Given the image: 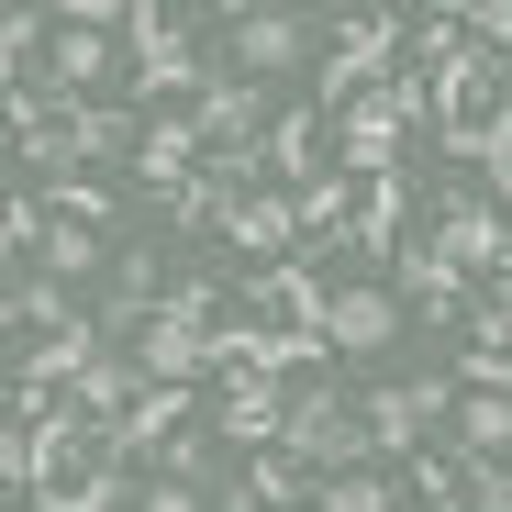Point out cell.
Here are the masks:
<instances>
[{"instance_id": "4fadbf2b", "label": "cell", "mask_w": 512, "mask_h": 512, "mask_svg": "<svg viewBox=\"0 0 512 512\" xmlns=\"http://www.w3.org/2000/svg\"><path fill=\"white\" fill-rule=\"evenodd\" d=\"M401 301L435 312V323H468L479 312V279L457 268V256H435V245H401Z\"/></svg>"}, {"instance_id": "8992f818", "label": "cell", "mask_w": 512, "mask_h": 512, "mask_svg": "<svg viewBox=\"0 0 512 512\" xmlns=\"http://www.w3.org/2000/svg\"><path fill=\"white\" fill-rule=\"evenodd\" d=\"M312 34H323L312 12H234V23H223V56H234V78H256V90H268L279 67L312 56Z\"/></svg>"}, {"instance_id": "e0dca14e", "label": "cell", "mask_w": 512, "mask_h": 512, "mask_svg": "<svg viewBox=\"0 0 512 512\" xmlns=\"http://www.w3.org/2000/svg\"><path fill=\"white\" fill-rule=\"evenodd\" d=\"M290 234H301V201H290V190H245V201H234V223H223V245H234V256H279Z\"/></svg>"}, {"instance_id": "7a4b0ae2", "label": "cell", "mask_w": 512, "mask_h": 512, "mask_svg": "<svg viewBox=\"0 0 512 512\" xmlns=\"http://www.w3.org/2000/svg\"><path fill=\"white\" fill-rule=\"evenodd\" d=\"M412 123H435V78H390V90H368L357 112H334V156L357 167V190L401 179V134Z\"/></svg>"}, {"instance_id": "5bb4252c", "label": "cell", "mask_w": 512, "mask_h": 512, "mask_svg": "<svg viewBox=\"0 0 512 512\" xmlns=\"http://www.w3.org/2000/svg\"><path fill=\"white\" fill-rule=\"evenodd\" d=\"M212 423H223L245 457H268V446L290 435V390H279V379H223V412H212Z\"/></svg>"}, {"instance_id": "2e32d148", "label": "cell", "mask_w": 512, "mask_h": 512, "mask_svg": "<svg viewBox=\"0 0 512 512\" xmlns=\"http://www.w3.org/2000/svg\"><path fill=\"white\" fill-rule=\"evenodd\" d=\"M268 179H279V190H312V179H323V112H312V101H290V112L268 123Z\"/></svg>"}, {"instance_id": "4dcf8cb0", "label": "cell", "mask_w": 512, "mask_h": 512, "mask_svg": "<svg viewBox=\"0 0 512 512\" xmlns=\"http://www.w3.org/2000/svg\"><path fill=\"white\" fill-rule=\"evenodd\" d=\"M134 512H212V501H201L190 479H145V490H134Z\"/></svg>"}, {"instance_id": "7402d4cb", "label": "cell", "mask_w": 512, "mask_h": 512, "mask_svg": "<svg viewBox=\"0 0 512 512\" xmlns=\"http://www.w3.org/2000/svg\"><path fill=\"white\" fill-rule=\"evenodd\" d=\"M12 323H34V346H45V334H67V323H90V312H67V279H12Z\"/></svg>"}, {"instance_id": "ac0fdd59", "label": "cell", "mask_w": 512, "mask_h": 512, "mask_svg": "<svg viewBox=\"0 0 512 512\" xmlns=\"http://www.w3.org/2000/svg\"><path fill=\"white\" fill-rule=\"evenodd\" d=\"M256 301L290 312V334H323V323H334V290H323L312 268H268V279H256Z\"/></svg>"}, {"instance_id": "d4e9b609", "label": "cell", "mask_w": 512, "mask_h": 512, "mask_svg": "<svg viewBox=\"0 0 512 512\" xmlns=\"http://www.w3.org/2000/svg\"><path fill=\"white\" fill-rule=\"evenodd\" d=\"M34 256H45L56 279H90V268H112V256H101V234H78V223H45V245H34Z\"/></svg>"}, {"instance_id": "5b68a950", "label": "cell", "mask_w": 512, "mask_h": 512, "mask_svg": "<svg viewBox=\"0 0 512 512\" xmlns=\"http://www.w3.org/2000/svg\"><path fill=\"white\" fill-rule=\"evenodd\" d=\"M312 479H346L357 457H368V412L357 401H334V390H290V435H279Z\"/></svg>"}, {"instance_id": "52a82bcc", "label": "cell", "mask_w": 512, "mask_h": 512, "mask_svg": "<svg viewBox=\"0 0 512 512\" xmlns=\"http://www.w3.org/2000/svg\"><path fill=\"white\" fill-rule=\"evenodd\" d=\"M357 412H368V446H379V457H412L423 423L457 412V379H390V390H368Z\"/></svg>"}, {"instance_id": "3957f363", "label": "cell", "mask_w": 512, "mask_h": 512, "mask_svg": "<svg viewBox=\"0 0 512 512\" xmlns=\"http://www.w3.org/2000/svg\"><path fill=\"white\" fill-rule=\"evenodd\" d=\"M123 56H134V90H145V101H201V90H212L190 12H145V0H134V23H123Z\"/></svg>"}, {"instance_id": "cb8c5ba5", "label": "cell", "mask_w": 512, "mask_h": 512, "mask_svg": "<svg viewBox=\"0 0 512 512\" xmlns=\"http://www.w3.org/2000/svg\"><path fill=\"white\" fill-rule=\"evenodd\" d=\"M312 490V468L290 457V446H268V457H245V501H301Z\"/></svg>"}, {"instance_id": "484cf974", "label": "cell", "mask_w": 512, "mask_h": 512, "mask_svg": "<svg viewBox=\"0 0 512 512\" xmlns=\"http://www.w3.org/2000/svg\"><path fill=\"white\" fill-rule=\"evenodd\" d=\"M323 512H401V490L368 479V468H346V479H323Z\"/></svg>"}, {"instance_id": "8fae6325", "label": "cell", "mask_w": 512, "mask_h": 512, "mask_svg": "<svg viewBox=\"0 0 512 512\" xmlns=\"http://www.w3.org/2000/svg\"><path fill=\"white\" fill-rule=\"evenodd\" d=\"M201 112H145V145H134V167H145V190L167 201V190H179V179H201Z\"/></svg>"}, {"instance_id": "44dd1931", "label": "cell", "mask_w": 512, "mask_h": 512, "mask_svg": "<svg viewBox=\"0 0 512 512\" xmlns=\"http://www.w3.org/2000/svg\"><path fill=\"white\" fill-rule=\"evenodd\" d=\"M401 212H412V190H401V179H368V190H357V234H346V245H357V256L401 245Z\"/></svg>"}, {"instance_id": "1f68e13d", "label": "cell", "mask_w": 512, "mask_h": 512, "mask_svg": "<svg viewBox=\"0 0 512 512\" xmlns=\"http://www.w3.org/2000/svg\"><path fill=\"white\" fill-rule=\"evenodd\" d=\"M201 468H212V446H201V435H179V446L156 457V479H190V490H201Z\"/></svg>"}, {"instance_id": "f1b7e54d", "label": "cell", "mask_w": 512, "mask_h": 512, "mask_svg": "<svg viewBox=\"0 0 512 512\" xmlns=\"http://www.w3.org/2000/svg\"><path fill=\"white\" fill-rule=\"evenodd\" d=\"M468 512H512V457H468Z\"/></svg>"}, {"instance_id": "4316f807", "label": "cell", "mask_w": 512, "mask_h": 512, "mask_svg": "<svg viewBox=\"0 0 512 512\" xmlns=\"http://www.w3.org/2000/svg\"><path fill=\"white\" fill-rule=\"evenodd\" d=\"M156 312H167V323H201V334H212V323H223V290H212V279H167V301H156Z\"/></svg>"}, {"instance_id": "f546056e", "label": "cell", "mask_w": 512, "mask_h": 512, "mask_svg": "<svg viewBox=\"0 0 512 512\" xmlns=\"http://www.w3.org/2000/svg\"><path fill=\"white\" fill-rule=\"evenodd\" d=\"M34 45H45V12H34V0H23V12L0 23V56H12V78H34Z\"/></svg>"}, {"instance_id": "9c48e42d", "label": "cell", "mask_w": 512, "mask_h": 512, "mask_svg": "<svg viewBox=\"0 0 512 512\" xmlns=\"http://www.w3.org/2000/svg\"><path fill=\"white\" fill-rule=\"evenodd\" d=\"M179 435H190V390H179V379H145V390H134V412L112 423L101 446H112V457L134 468V457H167V446H179Z\"/></svg>"}, {"instance_id": "ba28073f", "label": "cell", "mask_w": 512, "mask_h": 512, "mask_svg": "<svg viewBox=\"0 0 512 512\" xmlns=\"http://www.w3.org/2000/svg\"><path fill=\"white\" fill-rule=\"evenodd\" d=\"M190 112H201V145H212V156H245V145H268V123H279V112H268V90H256V78H234V67L212 78V90H201Z\"/></svg>"}, {"instance_id": "7c38bea8", "label": "cell", "mask_w": 512, "mask_h": 512, "mask_svg": "<svg viewBox=\"0 0 512 512\" xmlns=\"http://www.w3.org/2000/svg\"><path fill=\"white\" fill-rule=\"evenodd\" d=\"M390 334H401V290H379V279L334 290V323H323V346H334V357H379Z\"/></svg>"}, {"instance_id": "30bf717a", "label": "cell", "mask_w": 512, "mask_h": 512, "mask_svg": "<svg viewBox=\"0 0 512 512\" xmlns=\"http://www.w3.org/2000/svg\"><path fill=\"white\" fill-rule=\"evenodd\" d=\"M123 23H56V101H112Z\"/></svg>"}, {"instance_id": "6da1fadb", "label": "cell", "mask_w": 512, "mask_h": 512, "mask_svg": "<svg viewBox=\"0 0 512 512\" xmlns=\"http://www.w3.org/2000/svg\"><path fill=\"white\" fill-rule=\"evenodd\" d=\"M0 468H12V490L34 501V512H56L78 479L101 468V423L78 412V401H56V412H34V423H12V446H0Z\"/></svg>"}, {"instance_id": "9a60e30c", "label": "cell", "mask_w": 512, "mask_h": 512, "mask_svg": "<svg viewBox=\"0 0 512 512\" xmlns=\"http://www.w3.org/2000/svg\"><path fill=\"white\" fill-rule=\"evenodd\" d=\"M134 368L190 390V379H212V334H201V323H167V312H145V323H134Z\"/></svg>"}, {"instance_id": "603a6c76", "label": "cell", "mask_w": 512, "mask_h": 512, "mask_svg": "<svg viewBox=\"0 0 512 512\" xmlns=\"http://www.w3.org/2000/svg\"><path fill=\"white\" fill-rule=\"evenodd\" d=\"M112 212H123V201H112L101 179H56V190H45V223H78V234H101Z\"/></svg>"}, {"instance_id": "ffe728a7", "label": "cell", "mask_w": 512, "mask_h": 512, "mask_svg": "<svg viewBox=\"0 0 512 512\" xmlns=\"http://www.w3.org/2000/svg\"><path fill=\"white\" fill-rule=\"evenodd\" d=\"M457 446L468 457H512V401L501 390H457Z\"/></svg>"}, {"instance_id": "277c9868", "label": "cell", "mask_w": 512, "mask_h": 512, "mask_svg": "<svg viewBox=\"0 0 512 512\" xmlns=\"http://www.w3.org/2000/svg\"><path fill=\"white\" fill-rule=\"evenodd\" d=\"M145 145V101H56V145L34 156L45 179H90V167Z\"/></svg>"}, {"instance_id": "83f0119b", "label": "cell", "mask_w": 512, "mask_h": 512, "mask_svg": "<svg viewBox=\"0 0 512 512\" xmlns=\"http://www.w3.org/2000/svg\"><path fill=\"white\" fill-rule=\"evenodd\" d=\"M468 346H512V279H490V290H479V312H468Z\"/></svg>"}, {"instance_id": "d6986e66", "label": "cell", "mask_w": 512, "mask_h": 512, "mask_svg": "<svg viewBox=\"0 0 512 512\" xmlns=\"http://www.w3.org/2000/svg\"><path fill=\"white\" fill-rule=\"evenodd\" d=\"M290 201H301V234H312V245H346V234H357V190L334 179V167H323L312 190H290Z\"/></svg>"}]
</instances>
